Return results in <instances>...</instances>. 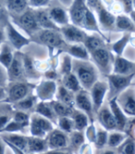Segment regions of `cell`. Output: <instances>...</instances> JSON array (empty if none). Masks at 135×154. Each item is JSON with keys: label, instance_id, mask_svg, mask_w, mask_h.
<instances>
[{"label": "cell", "instance_id": "obj_1", "mask_svg": "<svg viewBox=\"0 0 135 154\" xmlns=\"http://www.w3.org/2000/svg\"><path fill=\"white\" fill-rule=\"evenodd\" d=\"M72 72L77 76L82 89L88 92L99 80V71L96 66L90 60L72 59Z\"/></svg>", "mask_w": 135, "mask_h": 154}, {"label": "cell", "instance_id": "obj_2", "mask_svg": "<svg viewBox=\"0 0 135 154\" xmlns=\"http://www.w3.org/2000/svg\"><path fill=\"white\" fill-rule=\"evenodd\" d=\"M108 84V100L118 97L121 93L129 88L133 78L135 77V72L129 75H121L117 73H110L106 75Z\"/></svg>", "mask_w": 135, "mask_h": 154}, {"label": "cell", "instance_id": "obj_3", "mask_svg": "<svg viewBox=\"0 0 135 154\" xmlns=\"http://www.w3.org/2000/svg\"><path fill=\"white\" fill-rule=\"evenodd\" d=\"M35 41L46 46L50 51L54 49H63L67 45L60 31L56 30H40L36 34Z\"/></svg>", "mask_w": 135, "mask_h": 154}, {"label": "cell", "instance_id": "obj_4", "mask_svg": "<svg viewBox=\"0 0 135 154\" xmlns=\"http://www.w3.org/2000/svg\"><path fill=\"white\" fill-rule=\"evenodd\" d=\"M94 60V64L96 66L98 71L103 72L105 75L112 73L113 70V62H114V57L110 50L106 48H101L90 54Z\"/></svg>", "mask_w": 135, "mask_h": 154}, {"label": "cell", "instance_id": "obj_5", "mask_svg": "<svg viewBox=\"0 0 135 154\" xmlns=\"http://www.w3.org/2000/svg\"><path fill=\"white\" fill-rule=\"evenodd\" d=\"M54 124L51 121L34 113L30 117V131L32 137L44 138L54 129Z\"/></svg>", "mask_w": 135, "mask_h": 154}, {"label": "cell", "instance_id": "obj_6", "mask_svg": "<svg viewBox=\"0 0 135 154\" xmlns=\"http://www.w3.org/2000/svg\"><path fill=\"white\" fill-rule=\"evenodd\" d=\"M90 97H91L93 107L94 113L96 114L100 108L104 105L105 98L108 94V84L106 81L98 80L89 91Z\"/></svg>", "mask_w": 135, "mask_h": 154}, {"label": "cell", "instance_id": "obj_7", "mask_svg": "<svg viewBox=\"0 0 135 154\" xmlns=\"http://www.w3.org/2000/svg\"><path fill=\"white\" fill-rule=\"evenodd\" d=\"M75 106L77 107L79 111L82 112L88 116L90 123L91 124L94 123L95 113L94 111L91 97H90L88 91L82 89L81 91H79L78 93L75 94Z\"/></svg>", "mask_w": 135, "mask_h": 154}, {"label": "cell", "instance_id": "obj_8", "mask_svg": "<svg viewBox=\"0 0 135 154\" xmlns=\"http://www.w3.org/2000/svg\"><path fill=\"white\" fill-rule=\"evenodd\" d=\"M60 32L67 44H82L87 35L83 29L72 23L60 27Z\"/></svg>", "mask_w": 135, "mask_h": 154}, {"label": "cell", "instance_id": "obj_9", "mask_svg": "<svg viewBox=\"0 0 135 154\" xmlns=\"http://www.w3.org/2000/svg\"><path fill=\"white\" fill-rule=\"evenodd\" d=\"M58 86L56 81L48 79L42 80L36 88V97L41 101H52L57 95Z\"/></svg>", "mask_w": 135, "mask_h": 154}, {"label": "cell", "instance_id": "obj_10", "mask_svg": "<svg viewBox=\"0 0 135 154\" xmlns=\"http://www.w3.org/2000/svg\"><path fill=\"white\" fill-rule=\"evenodd\" d=\"M88 7L86 5V0H73L69 8V15L71 23L81 27L82 19L86 12Z\"/></svg>", "mask_w": 135, "mask_h": 154}, {"label": "cell", "instance_id": "obj_11", "mask_svg": "<svg viewBox=\"0 0 135 154\" xmlns=\"http://www.w3.org/2000/svg\"><path fill=\"white\" fill-rule=\"evenodd\" d=\"M19 24L26 31L29 35H35L38 31H40V27L37 23V20L34 15V10L27 9L20 14L19 17Z\"/></svg>", "mask_w": 135, "mask_h": 154}, {"label": "cell", "instance_id": "obj_12", "mask_svg": "<svg viewBox=\"0 0 135 154\" xmlns=\"http://www.w3.org/2000/svg\"><path fill=\"white\" fill-rule=\"evenodd\" d=\"M95 12L97 13V21L99 27L103 28L105 30H114L115 29V21L116 16L101 3V5L95 9Z\"/></svg>", "mask_w": 135, "mask_h": 154}, {"label": "cell", "instance_id": "obj_13", "mask_svg": "<svg viewBox=\"0 0 135 154\" xmlns=\"http://www.w3.org/2000/svg\"><path fill=\"white\" fill-rule=\"evenodd\" d=\"M108 107L115 118L116 124H117V130L123 132L126 129L129 124V119H128V116L124 113V112L122 111L121 107L119 106L118 102V97H114L109 100Z\"/></svg>", "mask_w": 135, "mask_h": 154}, {"label": "cell", "instance_id": "obj_14", "mask_svg": "<svg viewBox=\"0 0 135 154\" xmlns=\"http://www.w3.org/2000/svg\"><path fill=\"white\" fill-rule=\"evenodd\" d=\"M46 141L49 149H63L69 145L67 134L59 129H53L47 135Z\"/></svg>", "mask_w": 135, "mask_h": 154}, {"label": "cell", "instance_id": "obj_15", "mask_svg": "<svg viewBox=\"0 0 135 154\" xmlns=\"http://www.w3.org/2000/svg\"><path fill=\"white\" fill-rule=\"evenodd\" d=\"M118 98H120L118 102L124 113L127 116L135 117V92L132 89H126Z\"/></svg>", "mask_w": 135, "mask_h": 154}, {"label": "cell", "instance_id": "obj_16", "mask_svg": "<svg viewBox=\"0 0 135 154\" xmlns=\"http://www.w3.org/2000/svg\"><path fill=\"white\" fill-rule=\"evenodd\" d=\"M98 121L102 127L106 131H115L117 130V124L115 118L112 114L108 106H102L96 113Z\"/></svg>", "mask_w": 135, "mask_h": 154}, {"label": "cell", "instance_id": "obj_17", "mask_svg": "<svg viewBox=\"0 0 135 154\" xmlns=\"http://www.w3.org/2000/svg\"><path fill=\"white\" fill-rule=\"evenodd\" d=\"M135 72V62H132L122 56H116L113 62L112 73L129 75Z\"/></svg>", "mask_w": 135, "mask_h": 154}, {"label": "cell", "instance_id": "obj_18", "mask_svg": "<svg viewBox=\"0 0 135 154\" xmlns=\"http://www.w3.org/2000/svg\"><path fill=\"white\" fill-rule=\"evenodd\" d=\"M48 14L56 25L59 28L70 23V15L67 10L60 6H54L48 10Z\"/></svg>", "mask_w": 135, "mask_h": 154}, {"label": "cell", "instance_id": "obj_19", "mask_svg": "<svg viewBox=\"0 0 135 154\" xmlns=\"http://www.w3.org/2000/svg\"><path fill=\"white\" fill-rule=\"evenodd\" d=\"M7 35H8L9 42L11 43V45L17 49L22 48L23 47L29 45V43L31 42L29 38L22 35L20 32H18L15 29V27L9 23L7 24Z\"/></svg>", "mask_w": 135, "mask_h": 154}, {"label": "cell", "instance_id": "obj_20", "mask_svg": "<svg viewBox=\"0 0 135 154\" xmlns=\"http://www.w3.org/2000/svg\"><path fill=\"white\" fill-rule=\"evenodd\" d=\"M62 50L74 60H90L91 59L89 52L82 44H67Z\"/></svg>", "mask_w": 135, "mask_h": 154}, {"label": "cell", "instance_id": "obj_21", "mask_svg": "<svg viewBox=\"0 0 135 154\" xmlns=\"http://www.w3.org/2000/svg\"><path fill=\"white\" fill-rule=\"evenodd\" d=\"M34 15L37 20V23L41 30H56L60 31V28L54 23V21L49 17L48 11L44 8H39L34 10Z\"/></svg>", "mask_w": 135, "mask_h": 154}, {"label": "cell", "instance_id": "obj_22", "mask_svg": "<svg viewBox=\"0 0 135 154\" xmlns=\"http://www.w3.org/2000/svg\"><path fill=\"white\" fill-rule=\"evenodd\" d=\"M115 29L129 34H135V24L129 15L118 14L116 16Z\"/></svg>", "mask_w": 135, "mask_h": 154}, {"label": "cell", "instance_id": "obj_23", "mask_svg": "<svg viewBox=\"0 0 135 154\" xmlns=\"http://www.w3.org/2000/svg\"><path fill=\"white\" fill-rule=\"evenodd\" d=\"M8 74L11 79H20L24 75L23 57L16 54L8 68Z\"/></svg>", "mask_w": 135, "mask_h": 154}, {"label": "cell", "instance_id": "obj_24", "mask_svg": "<svg viewBox=\"0 0 135 154\" xmlns=\"http://www.w3.org/2000/svg\"><path fill=\"white\" fill-rule=\"evenodd\" d=\"M81 28L91 31V32H94L96 34L101 35V30H100V27L98 24L97 19H96L94 11H92L91 9L87 8L86 12L84 14V17L82 19V21Z\"/></svg>", "mask_w": 135, "mask_h": 154}, {"label": "cell", "instance_id": "obj_25", "mask_svg": "<svg viewBox=\"0 0 135 154\" xmlns=\"http://www.w3.org/2000/svg\"><path fill=\"white\" fill-rule=\"evenodd\" d=\"M82 45L85 47V48L87 49L89 54H91L92 52H94L101 48L106 47L105 40L103 39L102 35L99 34H95L93 35H87L82 43Z\"/></svg>", "mask_w": 135, "mask_h": 154}, {"label": "cell", "instance_id": "obj_26", "mask_svg": "<svg viewBox=\"0 0 135 154\" xmlns=\"http://www.w3.org/2000/svg\"><path fill=\"white\" fill-rule=\"evenodd\" d=\"M27 149L31 153H43L46 152L49 149L46 138L30 137L27 139Z\"/></svg>", "mask_w": 135, "mask_h": 154}, {"label": "cell", "instance_id": "obj_27", "mask_svg": "<svg viewBox=\"0 0 135 154\" xmlns=\"http://www.w3.org/2000/svg\"><path fill=\"white\" fill-rule=\"evenodd\" d=\"M29 92V86L24 83H16L9 89V100L12 102L20 101L25 98Z\"/></svg>", "mask_w": 135, "mask_h": 154}, {"label": "cell", "instance_id": "obj_28", "mask_svg": "<svg viewBox=\"0 0 135 154\" xmlns=\"http://www.w3.org/2000/svg\"><path fill=\"white\" fill-rule=\"evenodd\" d=\"M35 113H37V114L41 115L42 117L51 121L53 124L58 122V116L56 115L54 109L51 106L50 101L49 102L41 101V102L37 103L36 108H35Z\"/></svg>", "mask_w": 135, "mask_h": 154}, {"label": "cell", "instance_id": "obj_29", "mask_svg": "<svg viewBox=\"0 0 135 154\" xmlns=\"http://www.w3.org/2000/svg\"><path fill=\"white\" fill-rule=\"evenodd\" d=\"M70 118L73 121L74 124V129L77 131H83L84 129L87 128V126L89 125L90 120L88 118V116L83 113L82 112L79 111V109H74Z\"/></svg>", "mask_w": 135, "mask_h": 154}, {"label": "cell", "instance_id": "obj_30", "mask_svg": "<svg viewBox=\"0 0 135 154\" xmlns=\"http://www.w3.org/2000/svg\"><path fill=\"white\" fill-rule=\"evenodd\" d=\"M56 97H57V100L66 105H69L72 108L75 105V94L70 91L69 89H67L62 85L58 86V91Z\"/></svg>", "mask_w": 135, "mask_h": 154}, {"label": "cell", "instance_id": "obj_31", "mask_svg": "<svg viewBox=\"0 0 135 154\" xmlns=\"http://www.w3.org/2000/svg\"><path fill=\"white\" fill-rule=\"evenodd\" d=\"M62 85H64L67 89H69L74 94L78 93L82 89L80 82H79L77 76L74 74L73 72L62 76Z\"/></svg>", "mask_w": 135, "mask_h": 154}, {"label": "cell", "instance_id": "obj_32", "mask_svg": "<svg viewBox=\"0 0 135 154\" xmlns=\"http://www.w3.org/2000/svg\"><path fill=\"white\" fill-rule=\"evenodd\" d=\"M50 103L58 118V117H70L74 111V109L72 107L66 105L57 100L50 101Z\"/></svg>", "mask_w": 135, "mask_h": 154}, {"label": "cell", "instance_id": "obj_33", "mask_svg": "<svg viewBox=\"0 0 135 154\" xmlns=\"http://www.w3.org/2000/svg\"><path fill=\"white\" fill-rule=\"evenodd\" d=\"M130 37H131L130 34H129V32H124L123 35L121 36V38H119L118 41L112 44L111 50L116 54V56H122L126 47L130 43Z\"/></svg>", "mask_w": 135, "mask_h": 154}, {"label": "cell", "instance_id": "obj_34", "mask_svg": "<svg viewBox=\"0 0 135 154\" xmlns=\"http://www.w3.org/2000/svg\"><path fill=\"white\" fill-rule=\"evenodd\" d=\"M28 6V0H7V7L8 10L17 15H20L27 10Z\"/></svg>", "mask_w": 135, "mask_h": 154}, {"label": "cell", "instance_id": "obj_35", "mask_svg": "<svg viewBox=\"0 0 135 154\" xmlns=\"http://www.w3.org/2000/svg\"><path fill=\"white\" fill-rule=\"evenodd\" d=\"M127 137L128 135L122 131H111V133L108 134L107 145L111 148H118Z\"/></svg>", "mask_w": 135, "mask_h": 154}, {"label": "cell", "instance_id": "obj_36", "mask_svg": "<svg viewBox=\"0 0 135 154\" xmlns=\"http://www.w3.org/2000/svg\"><path fill=\"white\" fill-rule=\"evenodd\" d=\"M6 138H7L8 143L17 147L20 150L23 151V150L27 149V139H28V137H25L23 136H20V135L11 134V135L7 136Z\"/></svg>", "mask_w": 135, "mask_h": 154}, {"label": "cell", "instance_id": "obj_37", "mask_svg": "<svg viewBox=\"0 0 135 154\" xmlns=\"http://www.w3.org/2000/svg\"><path fill=\"white\" fill-rule=\"evenodd\" d=\"M58 129L63 131L64 133H71L74 129L73 121L70 117H58Z\"/></svg>", "mask_w": 135, "mask_h": 154}, {"label": "cell", "instance_id": "obj_38", "mask_svg": "<svg viewBox=\"0 0 135 154\" xmlns=\"http://www.w3.org/2000/svg\"><path fill=\"white\" fill-rule=\"evenodd\" d=\"M119 154H135V139L127 137L118 147Z\"/></svg>", "mask_w": 135, "mask_h": 154}, {"label": "cell", "instance_id": "obj_39", "mask_svg": "<svg viewBox=\"0 0 135 154\" xmlns=\"http://www.w3.org/2000/svg\"><path fill=\"white\" fill-rule=\"evenodd\" d=\"M107 139H108V131L103 129L97 130L96 137L94 140V145L97 149H104L107 145Z\"/></svg>", "mask_w": 135, "mask_h": 154}, {"label": "cell", "instance_id": "obj_40", "mask_svg": "<svg viewBox=\"0 0 135 154\" xmlns=\"http://www.w3.org/2000/svg\"><path fill=\"white\" fill-rule=\"evenodd\" d=\"M72 72V58L68 54H64L62 56L60 64V74L62 76Z\"/></svg>", "mask_w": 135, "mask_h": 154}, {"label": "cell", "instance_id": "obj_41", "mask_svg": "<svg viewBox=\"0 0 135 154\" xmlns=\"http://www.w3.org/2000/svg\"><path fill=\"white\" fill-rule=\"evenodd\" d=\"M13 54L11 52V49L8 47L5 46L0 53V63L3 64L6 68H9V66L13 60Z\"/></svg>", "mask_w": 135, "mask_h": 154}, {"label": "cell", "instance_id": "obj_42", "mask_svg": "<svg viewBox=\"0 0 135 154\" xmlns=\"http://www.w3.org/2000/svg\"><path fill=\"white\" fill-rule=\"evenodd\" d=\"M70 144L74 148H78L82 146L84 143V134L82 131H77L74 130L73 132L70 133Z\"/></svg>", "mask_w": 135, "mask_h": 154}, {"label": "cell", "instance_id": "obj_43", "mask_svg": "<svg viewBox=\"0 0 135 154\" xmlns=\"http://www.w3.org/2000/svg\"><path fill=\"white\" fill-rule=\"evenodd\" d=\"M36 98L37 97L35 96H31V97H25L23 100H21L20 101H19L17 106L21 109H30L35 105Z\"/></svg>", "mask_w": 135, "mask_h": 154}, {"label": "cell", "instance_id": "obj_44", "mask_svg": "<svg viewBox=\"0 0 135 154\" xmlns=\"http://www.w3.org/2000/svg\"><path fill=\"white\" fill-rule=\"evenodd\" d=\"M23 66H24V74L26 73L32 77H36L37 72L29 57H25V56L23 57Z\"/></svg>", "mask_w": 135, "mask_h": 154}, {"label": "cell", "instance_id": "obj_45", "mask_svg": "<svg viewBox=\"0 0 135 154\" xmlns=\"http://www.w3.org/2000/svg\"><path fill=\"white\" fill-rule=\"evenodd\" d=\"M116 2L122 8L123 12L126 15H130L134 10L132 0H116Z\"/></svg>", "mask_w": 135, "mask_h": 154}, {"label": "cell", "instance_id": "obj_46", "mask_svg": "<svg viewBox=\"0 0 135 154\" xmlns=\"http://www.w3.org/2000/svg\"><path fill=\"white\" fill-rule=\"evenodd\" d=\"M14 121L27 126L30 124V117L24 112H17L14 115Z\"/></svg>", "mask_w": 135, "mask_h": 154}, {"label": "cell", "instance_id": "obj_47", "mask_svg": "<svg viewBox=\"0 0 135 154\" xmlns=\"http://www.w3.org/2000/svg\"><path fill=\"white\" fill-rule=\"evenodd\" d=\"M25 126L26 125H21L20 123H17V122H15V121H13V122L8 123L2 131H5V132H17V131L22 130Z\"/></svg>", "mask_w": 135, "mask_h": 154}, {"label": "cell", "instance_id": "obj_48", "mask_svg": "<svg viewBox=\"0 0 135 154\" xmlns=\"http://www.w3.org/2000/svg\"><path fill=\"white\" fill-rule=\"evenodd\" d=\"M96 133H97V130L95 129V126H94V123L93 124H89V125L86 128V133H85L87 139L90 142L94 143V140H95V137H96Z\"/></svg>", "mask_w": 135, "mask_h": 154}, {"label": "cell", "instance_id": "obj_49", "mask_svg": "<svg viewBox=\"0 0 135 154\" xmlns=\"http://www.w3.org/2000/svg\"><path fill=\"white\" fill-rule=\"evenodd\" d=\"M51 0H28L29 6L33 8H44L49 5Z\"/></svg>", "mask_w": 135, "mask_h": 154}, {"label": "cell", "instance_id": "obj_50", "mask_svg": "<svg viewBox=\"0 0 135 154\" xmlns=\"http://www.w3.org/2000/svg\"><path fill=\"white\" fill-rule=\"evenodd\" d=\"M101 3H102L101 0H86V5L92 11H95V9L101 5Z\"/></svg>", "mask_w": 135, "mask_h": 154}, {"label": "cell", "instance_id": "obj_51", "mask_svg": "<svg viewBox=\"0 0 135 154\" xmlns=\"http://www.w3.org/2000/svg\"><path fill=\"white\" fill-rule=\"evenodd\" d=\"M46 79H48V80H53V81H55V80L58 77V74L57 72L54 71V70L46 71Z\"/></svg>", "mask_w": 135, "mask_h": 154}, {"label": "cell", "instance_id": "obj_52", "mask_svg": "<svg viewBox=\"0 0 135 154\" xmlns=\"http://www.w3.org/2000/svg\"><path fill=\"white\" fill-rule=\"evenodd\" d=\"M8 116H0V131H2L5 128V126L8 124Z\"/></svg>", "mask_w": 135, "mask_h": 154}, {"label": "cell", "instance_id": "obj_53", "mask_svg": "<svg viewBox=\"0 0 135 154\" xmlns=\"http://www.w3.org/2000/svg\"><path fill=\"white\" fill-rule=\"evenodd\" d=\"M44 154H68V153H66L61 149H49L46 152H44Z\"/></svg>", "mask_w": 135, "mask_h": 154}, {"label": "cell", "instance_id": "obj_54", "mask_svg": "<svg viewBox=\"0 0 135 154\" xmlns=\"http://www.w3.org/2000/svg\"><path fill=\"white\" fill-rule=\"evenodd\" d=\"M59 1H60V3H61L64 7H66V8H70V6L71 5V3H72L73 0H59Z\"/></svg>", "mask_w": 135, "mask_h": 154}, {"label": "cell", "instance_id": "obj_55", "mask_svg": "<svg viewBox=\"0 0 135 154\" xmlns=\"http://www.w3.org/2000/svg\"><path fill=\"white\" fill-rule=\"evenodd\" d=\"M0 154H5V147L1 140H0Z\"/></svg>", "mask_w": 135, "mask_h": 154}, {"label": "cell", "instance_id": "obj_56", "mask_svg": "<svg viewBox=\"0 0 135 154\" xmlns=\"http://www.w3.org/2000/svg\"><path fill=\"white\" fill-rule=\"evenodd\" d=\"M3 16H4V9H3V7H2L1 3H0V20H2Z\"/></svg>", "mask_w": 135, "mask_h": 154}, {"label": "cell", "instance_id": "obj_57", "mask_svg": "<svg viewBox=\"0 0 135 154\" xmlns=\"http://www.w3.org/2000/svg\"><path fill=\"white\" fill-rule=\"evenodd\" d=\"M130 19L132 20V21L134 23V24H135V10H133V11L130 14Z\"/></svg>", "mask_w": 135, "mask_h": 154}, {"label": "cell", "instance_id": "obj_58", "mask_svg": "<svg viewBox=\"0 0 135 154\" xmlns=\"http://www.w3.org/2000/svg\"><path fill=\"white\" fill-rule=\"evenodd\" d=\"M102 154H116V152L114 150H111V149H107V150H105Z\"/></svg>", "mask_w": 135, "mask_h": 154}, {"label": "cell", "instance_id": "obj_59", "mask_svg": "<svg viewBox=\"0 0 135 154\" xmlns=\"http://www.w3.org/2000/svg\"><path fill=\"white\" fill-rule=\"evenodd\" d=\"M3 41H4V32L0 30V44H1Z\"/></svg>", "mask_w": 135, "mask_h": 154}, {"label": "cell", "instance_id": "obj_60", "mask_svg": "<svg viewBox=\"0 0 135 154\" xmlns=\"http://www.w3.org/2000/svg\"><path fill=\"white\" fill-rule=\"evenodd\" d=\"M4 97V90L2 88H0V100Z\"/></svg>", "mask_w": 135, "mask_h": 154}, {"label": "cell", "instance_id": "obj_61", "mask_svg": "<svg viewBox=\"0 0 135 154\" xmlns=\"http://www.w3.org/2000/svg\"><path fill=\"white\" fill-rule=\"evenodd\" d=\"M132 4H133V8L135 10V0H132Z\"/></svg>", "mask_w": 135, "mask_h": 154}, {"label": "cell", "instance_id": "obj_62", "mask_svg": "<svg viewBox=\"0 0 135 154\" xmlns=\"http://www.w3.org/2000/svg\"><path fill=\"white\" fill-rule=\"evenodd\" d=\"M0 75H1V69H0Z\"/></svg>", "mask_w": 135, "mask_h": 154}, {"label": "cell", "instance_id": "obj_63", "mask_svg": "<svg viewBox=\"0 0 135 154\" xmlns=\"http://www.w3.org/2000/svg\"><path fill=\"white\" fill-rule=\"evenodd\" d=\"M31 154H35V153H31Z\"/></svg>", "mask_w": 135, "mask_h": 154}]
</instances>
